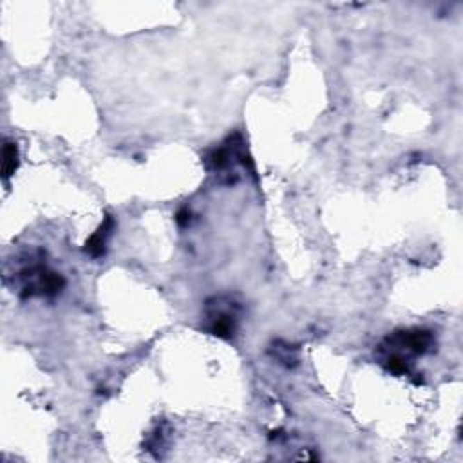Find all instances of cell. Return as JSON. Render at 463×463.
Segmentation results:
<instances>
[{
    "label": "cell",
    "mask_w": 463,
    "mask_h": 463,
    "mask_svg": "<svg viewBox=\"0 0 463 463\" xmlns=\"http://www.w3.org/2000/svg\"><path fill=\"white\" fill-rule=\"evenodd\" d=\"M241 306L230 297H216L207 302V329L212 335L221 338H230L237 328Z\"/></svg>",
    "instance_id": "1"
},
{
    "label": "cell",
    "mask_w": 463,
    "mask_h": 463,
    "mask_svg": "<svg viewBox=\"0 0 463 463\" xmlns=\"http://www.w3.org/2000/svg\"><path fill=\"white\" fill-rule=\"evenodd\" d=\"M113 230H114V221H113V217L109 216L107 219H105L104 225L100 226L95 234L91 235L89 241H87V244H86L87 252H89L93 257L104 256L105 244H107V239L111 237V232H113Z\"/></svg>",
    "instance_id": "2"
},
{
    "label": "cell",
    "mask_w": 463,
    "mask_h": 463,
    "mask_svg": "<svg viewBox=\"0 0 463 463\" xmlns=\"http://www.w3.org/2000/svg\"><path fill=\"white\" fill-rule=\"evenodd\" d=\"M18 166V147L15 141H6L4 150H2V172L4 180H9L15 174Z\"/></svg>",
    "instance_id": "3"
}]
</instances>
